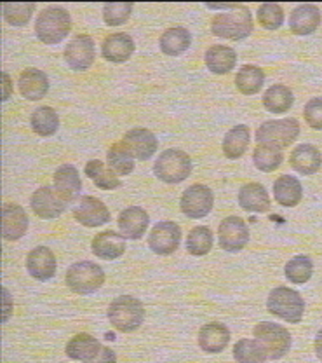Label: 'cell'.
Returning a JSON list of instances; mask_svg holds the SVG:
<instances>
[{
	"instance_id": "obj_1",
	"label": "cell",
	"mask_w": 322,
	"mask_h": 363,
	"mask_svg": "<svg viewBox=\"0 0 322 363\" xmlns=\"http://www.w3.org/2000/svg\"><path fill=\"white\" fill-rule=\"evenodd\" d=\"M209 9H218V13L211 21V30L219 39L242 40L251 35L253 32V16L251 11L242 4H229V6H213L207 4Z\"/></svg>"
},
{
	"instance_id": "obj_2",
	"label": "cell",
	"mask_w": 322,
	"mask_h": 363,
	"mask_svg": "<svg viewBox=\"0 0 322 363\" xmlns=\"http://www.w3.org/2000/svg\"><path fill=\"white\" fill-rule=\"evenodd\" d=\"M71 30V18L68 11L59 6L45 7L35 21V33L40 43L54 45L64 40Z\"/></svg>"
},
{
	"instance_id": "obj_3",
	"label": "cell",
	"mask_w": 322,
	"mask_h": 363,
	"mask_svg": "<svg viewBox=\"0 0 322 363\" xmlns=\"http://www.w3.org/2000/svg\"><path fill=\"white\" fill-rule=\"evenodd\" d=\"M108 321L115 330L122 334H131L138 330L145 321V308L138 298L131 295H120L113 298L108 308Z\"/></svg>"
},
{
	"instance_id": "obj_4",
	"label": "cell",
	"mask_w": 322,
	"mask_h": 363,
	"mask_svg": "<svg viewBox=\"0 0 322 363\" xmlns=\"http://www.w3.org/2000/svg\"><path fill=\"white\" fill-rule=\"evenodd\" d=\"M64 281L74 294L89 295L103 286L105 271L98 264L81 260V262H75L68 267Z\"/></svg>"
},
{
	"instance_id": "obj_5",
	"label": "cell",
	"mask_w": 322,
	"mask_h": 363,
	"mask_svg": "<svg viewBox=\"0 0 322 363\" xmlns=\"http://www.w3.org/2000/svg\"><path fill=\"white\" fill-rule=\"evenodd\" d=\"M154 173L164 184H181L192 173L190 156L180 149L164 150L155 161Z\"/></svg>"
},
{
	"instance_id": "obj_6",
	"label": "cell",
	"mask_w": 322,
	"mask_h": 363,
	"mask_svg": "<svg viewBox=\"0 0 322 363\" xmlns=\"http://www.w3.org/2000/svg\"><path fill=\"white\" fill-rule=\"evenodd\" d=\"M267 309L287 323H300L303 313H305V302L297 290L277 286L268 295Z\"/></svg>"
},
{
	"instance_id": "obj_7",
	"label": "cell",
	"mask_w": 322,
	"mask_h": 363,
	"mask_svg": "<svg viewBox=\"0 0 322 363\" xmlns=\"http://www.w3.org/2000/svg\"><path fill=\"white\" fill-rule=\"evenodd\" d=\"M298 135H300V123L293 117L287 119H275V121H265L256 131L258 143L263 145L275 147V149L282 150L289 147L291 143L297 142Z\"/></svg>"
},
{
	"instance_id": "obj_8",
	"label": "cell",
	"mask_w": 322,
	"mask_h": 363,
	"mask_svg": "<svg viewBox=\"0 0 322 363\" xmlns=\"http://www.w3.org/2000/svg\"><path fill=\"white\" fill-rule=\"evenodd\" d=\"M253 334L263 347L268 360H279L291 350V334L282 325L263 321L253 328Z\"/></svg>"
},
{
	"instance_id": "obj_9",
	"label": "cell",
	"mask_w": 322,
	"mask_h": 363,
	"mask_svg": "<svg viewBox=\"0 0 322 363\" xmlns=\"http://www.w3.org/2000/svg\"><path fill=\"white\" fill-rule=\"evenodd\" d=\"M214 206V194L207 185L195 184L190 185L183 192L180 201V208L187 217L190 218H202L213 210Z\"/></svg>"
},
{
	"instance_id": "obj_10",
	"label": "cell",
	"mask_w": 322,
	"mask_h": 363,
	"mask_svg": "<svg viewBox=\"0 0 322 363\" xmlns=\"http://www.w3.org/2000/svg\"><path fill=\"white\" fill-rule=\"evenodd\" d=\"M68 204L70 203L54 187H39L32 194V199H30V206H32L33 213L37 217L44 218V220L58 218L67 210Z\"/></svg>"
},
{
	"instance_id": "obj_11",
	"label": "cell",
	"mask_w": 322,
	"mask_h": 363,
	"mask_svg": "<svg viewBox=\"0 0 322 363\" xmlns=\"http://www.w3.org/2000/svg\"><path fill=\"white\" fill-rule=\"evenodd\" d=\"M249 241L248 224L241 217H226L223 218L218 227V243L226 252H241Z\"/></svg>"
},
{
	"instance_id": "obj_12",
	"label": "cell",
	"mask_w": 322,
	"mask_h": 363,
	"mask_svg": "<svg viewBox=\"0 0 322 363\" xmlns=\"http://www.w3.org/2000/svg\"><path fill=\"white\" fill-rule=\"evenodd\" d=\"M181 229L174 222H159L151 227L149 236V247L157 255H171L180 247Z\"/></svg>"
},
{
	"instance_id": "obj_13",
	"label": "cell",
	"mask_w": 322,
	"mask_h": 363,
	"mask_svg": "<svg viewBox=\"0 0 322 363\" xmlns=\"http://www.w3.org/2000/svg\"><path fill=\"white\" fill-rule=\"evenodd\" d=\"M64 62L68 67L77 72H84L94 63L96 51H94V40L89 35H75L64 48Z\"/></svg>"
},
{
	"instance_id": "obj_14",
	"label": "cell",
	"mask_w": 322,
	"mask_h": 363,
	"mask_svg": "<svg viewBox=\"0 0 322 363\" xmlns=\"http://www.w3.org/2000/svg\"><path fill=\"white\" fill-rule=\"evenodd\" d=\"M74 218L86 227H100L108 224L112 215H110L107 204L101 199L86 196L81 199L79 206L74 208Z\"/></svg>"
},
{
	"instance_id": "obj_15",
	"label": "cell",
	"mask_w": 322,
	"mask_h": 363,
	"mask_svg": "<svg viewBox=\"0 0 322 363\" xmlns=\"http://www.w3.org/2000/svg\"><path fill=\"white\" fill-rule=\"evenodd\" d=\"M26 271L37 281H47L56 274V257L47 247H37L26 255Z\"/></svg>"
},
{
	"instance_id": "obj_16",
	"label": "cell",
	"mask_w": 322,
	"mask_h": 363,
	"mask_svg": "<svg viewBox=\"0 0 322 363\" xmlns=\"http://www.w3.org/2000/svg\"><path fill=\"white\" fill-rule=\"evenodd\" d=\"M91 250L98 259L115 260L126 252V238L115 230H105V233L96 234L93 238Z\"/></svg>"
},
{
	"instance_id": "obj_17",
	"label": "cell",
	"mask_w": 322,
	"mask_h": 363,
	"mask_svg": "<svg viewBox=\"0 0 322 363\" xmlns=\"http://www.w3.org/2000/svg\"><path fill=\"white\" fill-rule=\"evenodd\" d=\"M149 213L139 206H129L119 215V230L126 240H142L149 229Z\"/></svg>"
},
{
	"instance_id": "obj_18",
	"label": "cell",
	"mask_w": 322,
	"mask_h": 363,
	"mask_svg": "<svg viewBox=\"0 0 322 363\" xmlns=\"http://www.w3.org/2000/svg\"><path fill=\"white\" fill-rule=\"evenodd\" d=\"M28 230V217L18 204L9 203L2 206V236L7 241H18Z\"/></svg>"
},
{
	"instance_id": "obj_19",
	"label": "cell",
	"mask_w": 322,
	"mask_h": 363,
	"mask_svg": "<svg viewBox=\"0 0 322 363\" xmlns=\"http://www.w3.org/2000/svg\"><path fill=\"white\" fill-rule=\"evenodd\" d=\"M124 143L131 149L132 156L139 161H146L157 152L159 142L155 138V135L151 131L145 130V128H134V130H129L124 135Z\"/></svg>"
},
{
	"instance_id": "obj_20",
	"label": "cell",
	"mask_w": 322,
	"mask_h": 363,
	"mask_svg": "<svg viewBox=\"0 0 322 363\" xmlns=\"http://www.w3.org/2000/svg\"><path fill=\"white\" fill-rule=\"evenodd\" d=\"M230 342V330L226 325L211 321L199 330V346L206 353H222Z\"/></svg>"
},
{
	"instance_id": "obj_21",
	"label": "cell",
	"mask_w": 322,
	"mask_h": 363,
	"mask_svg": "<svg viewBox=\"0 0 322 363\" xmlns=\"http://www.w3.org/2000/svg\"><path fill=\"white\" fill-rule=\"evenodd\" d=\"M321 25V11L314 4H301L289 14V28L294 35H310Z\"/></svg>"
},
{
	"instance_id": "obj_22",
	"label": "cell",
	"mask_w": 322,
	"mask_h": 363,
	"mask_svg": "<svg viewBox=\"0 0 322 363\" xmlns=\"http://www.w3.org/2000/svg\"><path fill=\"white\" fill-rule=\"evenodd\" d=\"M238 204L246 211L267 213V211H270V196L263 185L251 182V184L242 185L241 191H238Z\"/></svg>"
},
{
	"instance_id": "obj_23",
	"label": "cell",
	"mask_w": 322,
	"mask_h": 363,
	"mask_svg": "<svg viewBox=\"0 0 322 363\" xmlns=\"http://www.w3.org/2000/svg\"><path fill=\"white\" fill-rule=\"evenodd\" d=\"M291 168L297 169L301 175H314L322 166V154L316 145L310 143H301L291 152L289 157Z\"/></svg>"
},
{
	"instance_id": "obj_24",
	"label": "cell",
	"mask_w": 322,
	"mask_h": 363,
	"mask_svg": "<svg viewBox=\"0 0 322 363\" xmlns=\"http://www.w3.org/2000/svg\"><path fill=\"white\" fill-rule=\"evenodd\" d=\"M103 344L100 342L96 337L89 334H77L68 340L67 347V357L70 360H77L82 363H91L96 358V354L100 353Z\"/></svg>"
},
{
	"instance_id": "obj_25",
	"label": "cell",
	"mask_w": 322,
	"mask_h": 363,
	"mask_svg": "<svg viewBox=\"0 0 322 363\" xmlns=\"http://www.w3.org/2000/svg\"><path fill=\"white\" fill-rule=\"evenodd\" d=\"M49 91V79L39 68H26L20 75V93L30 101L42 100Z\"/></svg>"
},
{
	"instance_id": "obj_26",
	"label": "cell",
	"mask_w": 322,
	"mask_h": 363,
	"mask_svg": "<svg viewBox=\"0 0 322 363\" xmlns=\"http://www.w3.org/2000/svg\"><path fill=\"white\" fill-rule=\"evenodd\" d=\"M101 52L107 62L124 63L134 52V43L127 33H112L101 44Z\"/></svg>"
},
{
	"instance_id": "obj_27",
	"label": "cell",
	"mask_w": 322,
	"mask_h": 363,
	"mask_svg": "<svg viewBox=\"0 0 322 363\" xmlns=\"http://www.w3.org/2000/svg\"><path fill=\"white\" fill-rule=\"evenodd\" d=\"M54 189L67 199L68 203L75 201L79 196V192L82 191V182L79 177V172L75 166L71 164H62L54 172Z\"/></svg>"
},
{
	"instance_id": "obj_28",
	"label": "cell",
	"mask_w": 322,
	"mask_h": 363,
	"mask_svg": "<svg viewBox=\"0 0 322 363\" xmlns=\"http://www.w3.org/2000/svg\"><path fill=\"white\" fill-rule=\"evenodd\" d=\"M207 70L216 75H225L234 70L237 63V55L229 45H211L204 56Z\"/></svg>"
},
{
	"instance_id": "obj_29",
	"label": "cell",
	"mask_w": 322,
	"mask_h": 363,
	"mask_svg": "<svg viewBox=\"0 0 322 363\" xmlns=\"http://www.w3.org/2000/svg\"><path fill=\"white\" fill-rule=\"evenodd\" d=\"M303 189L300 180L293 175H280L274 182V198L280 206L293 208L301 201Z\"/></svg>"
},
{
	"instance_id": "obj_30",
	"label": "cell",
	"mask_w": 322,
	"mask_h": 363,
	"mask_svg": "<svg viewBox=\"0 0 322 363\" xmlns=\"http://www.w3.org/2000/svg\"><path fill=\"white\" fill-rule=\"evenodd\" d=\"M192 44V35L183 26H173L161 35L159 45L161 51L168 56H178L187 51Z\"/></svg>"
},
{
	"instance_id": "obj_31",
	"label": "cell",
	"mask_w": 322,
	"mask_h": 363,
	"mask_svg": "<svg viewBox=\"0 0 322 363\" xmlns=\"http://www.w3.org/2000/svg\"><path fill=\"white\" fill-rule=\"evenodd\" d=\"M86 175L101 191H113V189L120 187L119 177L110 169V166L105 164L103 161H100V159H93V161L87 162Z\"/></svg>"
},
{
	"instance_id": "obj_32",
	"label": "cell",
	"mask_w": 322,
	"mask_h": 363,
	"mask_svg": "<svg viewBox=\"0 0 322 363\" xmlns=\"http://www.w3.org/2000/svg\"><path fill=\"white\" fill-rule=\"evenodd\" d=\"M134 159L136 157L132 156L131 149H129L124 142L113 143V145L108 149V154H107L110 169H112L117 177L129 175V173L134 169Z\"/></svg>"
},
{
	"instance_id": "obj_33",
	"label": "cell",
	"mask_w": 322,
	"mask_h": 363,
	"mask_svg": "<svg viewBox=\"0 0 322 363\" xmlns=\"http://www.w3.org/2000/svg\"><path fill=\"white\" fill-rule=\"evenodd\" d=\"M294 104L293 91L284 84H275L268 88L263 94V105L268 112L284 113Z\"/></svg>"
},
{
	"instance_id": "obj_34",
	"label": "cell",
	"mask_w": 322,
	"mask_h": 363,
	"mask_svg": "<svg viewBox=\"0 0 322 363\" xmlns=\"http://www.w3.org/2000/svg\"><path fill=\"white\" fill-rule=\"evenodd\" d=\"M265 82V72L256 65H244L236 75V86L246 96H253V94L260 93Z\"/></svg>"
},
{
	"instance_id": "obj_35",
	"label": "cell",
	"mask_w": 322,
	"mask_h": 363,
	"mask_svg": "<svg viewBox=\"0 0 322 363\" xmlns=\"http://www.w3.org/2000/svg\"><path fill=\"white\" fill-rule=\"evenodd\" d=\"M249 145V128L244 124L232 128L223 138V154L229 159H238L244 156Z\"/></svg>"
},
{
	"instance_id": "obj_36",
	"label": "cell",
	"mask_w": 322,
	"mask_h": 363,
	"mask_svg": "<svg viewBox=\"0 0 322 363\" xmlns=\"http://www.w3.org/2000/svg\"><path fill=\"white\" fill-rule=\"evenodd\" d=\"M30 123H32L33 131H35L39 136H51L58 131L59 117L54 108L39 107L33 111Z\"/></svg>"
},
{
	"instance_id": "obj_37",
	"label": "cell",
	"mask_w": 322,
	"mask_h": 363,
	"mask_svg": "<svg viewBox=\"0 0 322 363\" xmlns=\"http://www.w3.org/2000/svg\"><path fill=\"white\" fill-rule=\"evenodd\" d=\"M234 358L237 363H265L268 360L263 347L256 339H241L234 346Z\"/></svg>"
},
{
	"instance_id": "obj_38",
	"label": "cell",
	"mask_w": 322,
	"mask_h": 363,
	"mask_svg": "<svg viewBox=\"0 0 322 363\" xmlns=\"http://www.w3.org/2000/svg\"><path fill=\"white\" fill-rule=\"evenodd\" d=\"M213 233H211L209 227L204 225H197L188 233L187 238V250L188 253L195 257H202L207 255L213 248Z\"/></svg>"
},
{
	"instance_id": "obj_39",
	"label": "cell",
	"mask_w": 322,
	"mask_h": 363,
	"mask_svg": "<svg viewBox=\"0 0 322 363\" xmlns=\"http://www.w3.org/2000/svg\"><path fill=\"white\" fill-rule=\"evenodd\" d=\"M253 161H255V166L258 169H261V172H274V169H277L282 164V150L270 145H263V143H258L255 150H253Z\"/></svg>"
},
{
	"instance_id": "obj_40",
	"label": "cell",
	"mask_w": 322,
	"mask_h": 363,
	"mask_svg": "<svg viewBox=\"0 0 322 363\" xmlns=\"http://www.w3.org/2000/svg\"><path fill=\"white\" fill-rule=\"evenodd\" d=\"M287 281L297 283V285H303V283L309 281L314 274V262L310 257L306 255H297L286 264V269H284Z\"/></svg>"
},
{
	"instance_id": "obj_41",
	"label": "cell",
	"mask_w": 322,
	"mask_h": 363,
	"mask_svg": "<svg viewBox=\"0 0 322 363\" xmlns=\"http://www.w3.org/2000/svg\"><path fill=\"white\" fill-rule=\"evenodd\" d=\"M33 11H35V2H4L2 6L4 20L13 26L26 25Z\"/></svg>"
},
{
	"instance_id": "obj_42",
	"label": "cell",
	"mask_w": 322,
	"mask_h": 363,
	"mask_svg": "<svg viewBox=\"0 0 322 363\" xmlns=\"http://www.w3.org/2000/svg\"><path fill=\"white\" fill-rule=\"evenodd\" d=\"M258 21L267 30H279L284 23V11L279 4L265 2L258 7Z\"/></svg>"
},
{
	"instance_id": "obj_43",
	"label": "cell",
	"mask_w": 322,
	"mask_h": 363,
	"mask_svg": "<svg viewBox=\"0 0 322 363\" xmlns=\"http://www.w3.org/2000/svg\"><path fill=\"white\" fill-rule=\"evenodd\" d=\"M132 2H107L103 7V20L108 26H120L129 20Z\"/></svg>"
},
{
	"instance_id": "obj_44",
	"label": "cell",
	"mask_w": 322,
	"mask_h": 363,
	"mask_svg": "<svg viewBox=\"0 0 322 363\" xmlns=\"http://www.w3.org/2000/svg\"><path fill=\"white\" fill-rule=\"evenodd\" d=\"M303 117L306 124L314 130H322V98H312L303 108Z\"/></svg>"
},
{
	"instance_id": "obj_45",
	"label": "cell",
	"mask_w": 322,
	"mask_h": 363,
	"mask_svg": "<svg viewBox=\"0 0 322 363\" xmlns=\"http://www.w3.org/2000/svg\"><path fill=\"white\" fill-rule=\"evenodd\" d=\"M91 363H117L115 351L110 350V347H107V346H103L101 347L100 353L96 354V358H94Z\"/></svg>"
},
{
	"instance_id": "obj_46",
	"label": "cell",
	"mask_w": 322,
	"mask_h": 363,
	"mask_svg": "<svg viewBox=\"0 0 322 363\" xmlns=\"http://www.w3.org/2000/svg\"><path fill=\"white\" fill-rule=\"evenodd\" d=\"M2 294H4V316H2V321H7V320H9V316H11V309H13V304H11V297H9V294H7L6 289L2 290Z\"/></svg>"
},
{
	"instance_id": "obj_47",
	"label": "cell",
	"mask_w": 322,
	"mask_h": 363,
	"mask_svg": "<svg viewBox=\"0 0 322 363\" xmlns=\"http://www.w3.org/2000/svg\"><path fill=\"white\" fill-rule=\"evenodd\" d=\"M2 79H4V93H2V100L6 101L7 98L11 96V93H13V86H11V79H9V75L6 74V72H4V74H2Z\"/></svg>"
},
{
	"instance_id": "obj_48",
	"label": "cell",
	"mask_w": 322,
	"mask_h": 363,
	"mask_svg": "<svg viewBox=\"0 0 322 363\" xmlns=\"http://www.w3.org/2000/svg\"><path fill=\"white\" fill-rule=\"evenodd\" d=\"M316 354H317V358L322 362V328L317 332V337H316Z\"/></svg>"
}]
</instances>
